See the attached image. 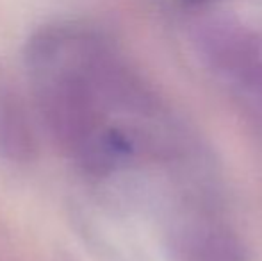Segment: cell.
I'll list each match as a JSON object with an SVG mask.
<instances>
[{"label": "cell", "mask_w": 262, "mask_h": 261, "mask_svg": "<svg viewBox=\"0 0 262 261\" xmlns=\"http://www.w3.org/2000/svg\"><path fill=\"white\" fill-rule=\"evenodd\" d=\"M173 261H246L243 245L227 227L191 218L171 240Z\"/></svg>", "instance_id": "cell-1"}, {"label": "cell", "mask_w": 262, "mask_h": 261, "mask_svg": "<svg viewBox=\"0 0 262 261\" xmlns=\"http://www.w3.org/2000/svg\"><path fill=\"white\" fill-rule=\"evenodd\" d=\"M246 91H248V104L252 106L257 120L262 126V70L248 73L245 79Z\"/></svg>", "instance_id": "cell-2"}]
</instances>
